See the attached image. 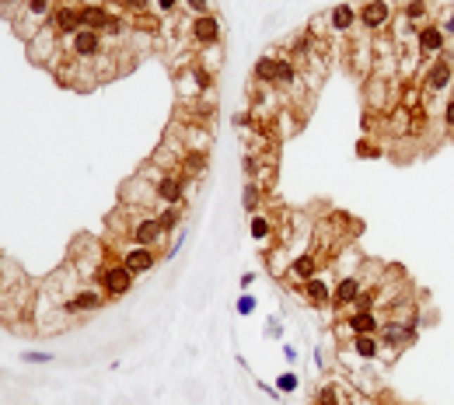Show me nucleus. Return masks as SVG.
<instances>
[{
	"instance_id": "obj_28",
	"label": "nucleus",
	"mask_w": 454,
	"mask_h": 405,
	"mask_svg": "<svg viewBox=\"0 0 454 405\" xmlns=\"http://www.w3.org/2000/svg\"><path fill=\"white\" fill-rule=\"evenodd\" d=\"M315 405H343V402H339V385H336V381L322 385V388H318V399H315Z\"/></svg>"
},
{
	"instance_id": "obj_12",
	"label": "nucleus",
	"mask_w": 454,
	"mask_h": 405,
	"mask_svg": "<svg viewBox=\"0 0 454 405\" xmlns=\"http://www.w3.org/2000/svg\"><path fill=\"white\" fill-rule=\"evenodd\" d=\"M119 259H122V266L133 276H140V273H151L158 266V248H151V245H130Z\"/></svg>"
},
{
	"instance_id": "obj_4",
	"label": "nucleus",
	"mask_w": 454,
	"mask_h": 405,
	"mask_svg": "<svg viewBox=\"0 0 454 405\" xmlns=\"http://www.w3.org/2000/svg\"><path fill=\"white\" fill-rule=\"evenodd\" d=\"M395 18V4L391 0H367L357 7V25L363 32H384Z\"/></svg>"
},
{
	"instance_id": "obj_25",
	"label": "nucleus",
	"mask_w": 454,
	"mask_h": 405,
	"mask_svg": "<svg viewBox=\"0 0 454 405\" xmlns=\"http://www.w3.org/2000/svg\"><path fill=\"white\" fill-rule=\"evenodd\" d=\"M256 81H263V84H276V56H263L259 63H256Z\"/></svg>"
},
{
	"instance_id": "obj_2",
	"label": "nucleus",
	"mask_w": 454,
	"mask_h": 405,
	"mask_svg": "<svg viewBox=\"0 0 454 405\" xmlns=\"http://www.w3.org/2000/svg\"><path fill=\"white\" fill-rule=\"evenodd\" d=\"M105 53V32H91V28H77L74 35H67L63 42V56L81 60V63H94Z\"/></svg>"
},
{
	"instance_id": "obj_34",
	"label": "nucleus",
	"mask_w": 454,
	"mask_h": 405,
	"mask_svg": "<svg viewBox=\"0 0 454 405\" xmlns=\"http://www.w3.org/2000/svg\"><path fill=\"white\" fill-rule=\"evenodd\" d=\"M151 4H154V0H122V7H126V11H133V14H144Z\"/></svg>"
},
{
	"instance_id": "obj_38",
	"label": "nucleus",
	"mask_w": 454,
	"mask_h": 405,
	"mask_svg": "<svg viewBox=\"0 0 454 405\" xmlns=\"http://www.w3.org/2000/svg\"><path fill=\"white\" fill-rule=\"evenodd\" d=\"M444 32H448V35H454V11L448 14V21H444Z\"/></svg>"
},
{
	"instance_id": "obj_23",
	"label": "nucleus",
	"mask_w": 454,
	"mask_h": 405,
	"mask_svg": "<svg viewBox=\"0 0 454 405\" xmlns=\"http://www.w3.org/2000/svg\"><path fill=\"white\" fill-rule=\"evenodd\" d=\"M405 25H409V32H416V28H423L427 25V0H405Z\"/></svg>"
},
{
	"instance_id": "obj_1",
	"label": "nucleus",
	"mask_w": 454,
	"mask_h": 405,
	"mask_svg": "<svg viewBox=\"0 0 454 405\" xmlns=\"http://www.w3.org/2000/svg\"><path fill=\"white\" fill-rule=\"evenodd\" d=\"M53 11H56V0H18L11 4V28L32 42L42 28L53 25Z\"/></svg>"
},
{
	"instance_id": "obj_27",
	"label": "nucleus",
	"mask_w": 454,
	"mask_h": 405,
	"mask_svg": "<svg viewBox=\"0 0 454 405\" xmlns=\"http://www.w3.org/2000/svg\"><path fill=\"white\" fill-rule=\"evenodd\" d=\"M179 220H182V210H179V206H165V210H161V217H158V224H161V231H165V234H172Z\"/></svg>"
},
{
	"instance_id": "obj_22",
	"label": "nucleus",
	"mask_w": 454,
	"mask_h": 405,
	"mask_svg": "<svg viewBox=\"0 0 454 405\" xmlns=\"http://www.w3.org/2000/svg\"><path fill=\"white\" fill-rule=\"evenodd\" d=\"M179 172L185 179H203L206 175V154H196V150H189L185 158H182Z\"/></svg>"
},
{
	"instance_id": "obj_14",
	"label": "nucleus",
	"mask_w": 454,
	"mask_h": 405,
	"mask_svg": "<svg viewBox=\"0 0 454 405\" xmlns=\"http://www.w3.org/2000/svg\"><path fill=\"white\" fill-rule=\"evenodd\" d=\"M158 200L154 193V182H147V172L144 175H133L126 186H122V202L126 206H147V202Z\"/></svg>"
},
{
	"instance_id": "obj_32",
	"label": "nucleus",
	"mask_w": 454,
	"mask_h": 405,
	"mask_svg": "<svg viewBox=\"0 0 454 405\" xmlns=\"http://www.w3.org/2000/svg\"><path fill=\"white\" fill-rule=\"evenodd\" d=\"M182 7V0H154V11L158 14H175Z\"/></svg>"
},
{
	"instance_id": "obj_30",
	"label": "nucleus",
	"mask_w": 454,
	"mask_h": 405,
	"mask_svg": "<svg viewBox=\"0 0 454 405\" xmlns=\"http://www.w3.org/2000/svg\"><path fill=\"white\" fill-rule=\"evenodd\" d=\"M182 11H189L192 18H203V14H213V11H210V0H182Z\"/></svg>"
},
{
	"instance_id": "obj_5",
	"label": "nucleus",
	"mask_w": 454,
	"mask_h": 405,
	"mask_svg": "<svg viewBox=\"0 0 454 405\" xmlns=\"http://www.w3.org/2000/svg\"><path fill=\"white\" fill-rule=\"evenodd\" d=\"M98 287L105 297H126L133 290V273L122 266V262H112V266H101L98 273Z\"/></svg>"
},
{
	"instance_id": "obj_36",
	"label": "nucleus",
	"mask_w": 454,
	"mask_h": 405,
	"mask_svg": "<svg viewBox=\"0 0 454 405\" xmlns=\"http://www.w3.org/2000/svg\"><path fill=\"white\" fill-rule=\"evenodd\" d=\"M444 129H448V133H454V98L444 105Z\"/></svg>"
},
{
	"instance_id": "obj_6",
	"label": "nucleus",
	"mask_w": 454,
	"mask_h": 405,
	"mask_svg": "<svg viewBox=\"0 0 454 405\" xmlns=\"http://www.w3.org/2000/svg\"><path fill=\"white\" fill-rule=\"evenodd\" d=\"M416 49H420V56L423 60H437V56H444L448 53V32L441 28V25H423V28H416Z\"/></svg>"
},
{
	"instance_id": "obj_33",
	"label": "nucleus",
	"mask_w": 454,
	"mask_h": 405,
	"mask_svg": "<svg viewBox=\"0 0 454 405\" xmlns=\"http://www.w3.org/2000/svg\"><path fill=\"white\" fill-rule=\"evenodd\" d=\"M252 311H256V297L252 294H241L238 297V314H252Z\"/></svg>"
},
{
	"instance_id": "obj_29",
	"label": "nucleus",
	"mask_w": 454,
	"mask_h": 405,
	"mask_svg": "<svg viewBox=\"0 0 454 405\" xmlns=\"http://www.w3.org/2000/svg\"><path fill=\"white\" fill-rule=\"evenodd\" d=\"M297 385H301V378H297L294 371H283V374L276 378V392H279V395H286V392H297Z\"/></svg>"
},
{
	"instance_id": "obj_26",
	"label": "nucleus",
	"mask_w": 454,
	"mask_h": 405,
	"mask_svg": "<svg viewBox=\"0 0 454 405\" xmlns=\"http://www.w3.org/2000/svg\"><path fill=\"white\" fill-rule=\"evenodd\" d=\"M263 196H266V193H263V186H259V182L252 179V182L245 186V196H241L245 210H248V213H259V206H263Z\"/></svg>"
},
{
	"instance_id": "obj_19",
	"label": "nucleus",
	"mask_w": 454,
	"mask_h": 405,
	"mask_svg": "<svg viewBox=\"0 0 454 405\" xmlns=\"http://www.w3.org/2000/svg\"><path fill=\"white\" fill-rule=\"evenodd\" d=\"M318 266H322V259H318L315 252H304V255H297V259L290 262V276L301 280V283H308L311 276H318Z\"/></svg>"
},
{
	"instance_id": "obj_20",
	"label": "nucleus",
	"mask_w": 454,
	"mask_h": 405,
	"mask_svg": "<svg viewBox=\"0 0 454 405\" xmlns=\"http://www.w3.org/2000/svg\"><path fill=\"white\" fill-rule=\"evenodd\" d=\"M384 129H388L391 136H405V133H412V112H409L405 105L391 108V112H388V119H384Z\"/></svg>"
},
{
	"instance_id": "obj_21",
	"label": "nucleus",
	"mask_w": 454,
	"mask_h": 405,
	"mask_svg": "<svg viewBox=\"0 0 454 405\" xmlns=\"http://www.w3.org/2000/svg\"><path fill=\"white\" fill-rule=\"evenodd\" d=\"M350 353H357L360 360H377L381 356V339L377 335H353L350 339Z\"/></svg>"
},
{
	"instance_id": "obj_16",
	"label": "nucleus",
	"mask_w": 454,
	"mask_h": 405,
	"mask_svg": "<svg viewBox=\"0 0 454 405\" xmlns=\"http://www.w3.org/2000/svg\"><path fill=\"white\" fill-rule=\"evenodd\" d=\"M53 28L60 32V39H63V35H74V32L81 28L77 4H56V11H53Z\"/></svg>"
},
{
	"instance_id": "obj_18",
	"label": "nucleus",
	"mask_w": 454,
	"mask_h": 405,
	"mask_svg": "<svg viewBox=\"0 0 454 405\" xmlns=\"http://www.w3.org/2000/svg\"><path fill=\"white\" fill-rule=\"evenodd\" d=\"M357 25V7L353 4H336L332 11H329V28L339 35V32H350Z\"/></svg>"
},
{
	"instance_id": "obj_35",
	"label": "nucleus",
	"mask_w": 454,
	"mask_h": 405,
	"mask_svg": "<svg viewBox=\"0 0 454 405\" xmlns=\"http://www.w3.org/2000/svg\"><path fill=\"white\" fill-rule=\"evenodd\" d=\"M357 154H360V158H377V154H381V147H374V143H367V140H360Z\"/></svg>"
},
{
	"instance_id": "obj_9",
	"label": "nucleus",
	"mask_w": 454,
	"mask_h": 405,
	"mask_svg": "<svg viewBox=\"0 0 454 405\" xmlns=\"http://www.w3.org/2000/svg\"><path fill=\"white\" fill-rule=\"evenodd\" d=\"M363 290H367V280H363V273H346L343 280H336V287H332V307H350L353 311V304L360 297Z\"/></svg>"
},
{
	"instance_id": "obj_15",
	"label": "nucleus",
	"mask_w": 454,
	"mask_h": 405,
	"mask_svg": "<svg viewBox=\"0 0 454 405\" xmlns=\"http://www.w3.org/2000/svg\"><path fill=\"white\" fill-rule=\"evenodd\" d=\"M332 287H336V283H332L329 276H322V273H318V276H311L308 283H301L304 297L315 304V307H329V304H332Z\"/></svg>"
},
{
	"instance_id": "obj_3",
	"label": "nucleus",
	"mask_w": 454,
	"mask_h": 405,
	"mask_svg": "<svg viewBox=\"0 0 454 405\" xmlns=\"http://www.w3.org/2000/svg\"><path fill=\"white\" fill-rule=\"evenodd\" d=\"M28 60L42 63V67H56L63 60V39L56 28H42L32 42H28Z\"/></svg>"
},
{
	"instance_id": "obj_17",
	"label": "nucleus",
	"mask_w": 454,
	"mask_h": 405,
	"mask_svg": "<svg viewBox=\"0 0 454 405\" xmlns=\"http://www.w3.org/2000/svg\"><path fill=\"white\" fill-rule=\"evenodd\" d=\"M101 304H105V294H101V290L81 287L70 301H63V311H98Z\"/></svg>"
},
{
	"instance_id": "obj_37",
	"label": "nucleus",
	"mask_w": 454,
	"mask_h": 405,
	"mask_svg": "<svg viewBox=\"0 0 454 405\" xmlns=\"http://www.w3.org/2000/svg\"><path fill=\"white\" fill-rule=\"evenodd\" d=\"M252 283H256V273H245V276H241V290L248 294V287H252Z\"/></svg>"
},
{
	"instance_id": "obj_10",
	"label": "nucleus",
	"mask_w": 454,
	"mask_h": 405,
	"mask_svg": "<svg viewBox=\"0 0 454 405\" xmlns=\"http://www.w3.org/2000/svg\"><path fill=\"white\" fill-rule=\"evenodd\" d=\"M130 241L133 245H151V248H158L168 234L161 231V224H158V217H151V213H144V217H137L133 224H130Z\"/></svg>"
},
{
	"instance_id": "obj_8",
	"label": "nucleus",
	"mask_w": 454,
	"mask_h": 405,
	"mask_svg": "<svg viewBox=\"0 0 454 405\" xmlns=\"http://www.w3.org/2000/svg\"><path fill=\"white\" fill-rule=\"evenodd\" d=\"M454 81V63L448 56H437L434 63H427V70H423V88H427V95H444L448 88H451Z\"/></svg>"
},
{
	"instance_id": "obj_13",
	"label": "nucleus",
	"mask_w": 454,
	"mask_h": 405,
	"mask_svg": "<svg viewBox=\"0 0 454 405\" xmlns=\"http://www.w3.org/2000/svg\"><path fill=\"white\" fill-rule=\"evenodd\" d=\"M350 332V335H377L381 332V314L377 311H350L346 321L339 325V335Z\"/></svg>"
},
{
	"instance_id": "obj_24",
	"label": "nucleus",
	"mask_w": 454,
	"mask_h": 405,
	"mask_svg": "<svg viewBox=\"0 0 454 405\" xmlns=\"http://www.w3.org/2000/svg\"><path fill=\"white\" fill-rule=\"evenodd\" d=\"M248 231H252L256 241H270L276 227H272V220L266 217V213H252V227H248Z\"/></svg>"
},
{
	"instance_id": "obj_31",
	"label": "nucleus",
	"mask_w": 454,
	"mask_h": 405,
	"mask_svg": "<svg viewBox=\"0 0 454 405\" xmlns=\"http://www.w3.org/2000/svg\"><path fill=\"white\" fill-rule=\"evenodd\" d=\"M25 364H53V353H39V349H25L21 353Z\"/></svg>"
},
{
	"instance_id": "obj_7",
	"label": "nucleus",
	"mask_w": 454,
	"mask_h": 405,
	"mask_svg": "<svg viewBox=\"0 0 454 405\" xmlns=\"http://www.w3.org/2000/svg\"><path fill=\"white\" fill-rule=\"evenodd\" d=\"M220 35H224V28H220V21H217L213 14L192 18V25H189V39H192L196 49H213V46H220Z\"/></svg>"
},
{
	"instance_id": "obj_11",
	"label": "nucleus",
	"mask_w": 454,
	"mask_h": 405,
	"mask_svg": "<svg viewBox=\"0 0 454 405\" xmlns=\"http://www.w3.org/2000/svg\"><path fill=\"white\" fill-rule=\"evenodd\" d=\"M154 193L165 206H179L182 196H185V175L182 172H161L154 179Z\"/></svg>"
}]
</instances>
